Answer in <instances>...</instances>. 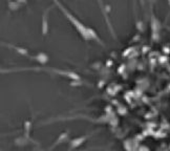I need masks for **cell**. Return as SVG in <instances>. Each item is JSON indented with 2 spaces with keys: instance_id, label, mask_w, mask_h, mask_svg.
<instances>
[]
</instances>
